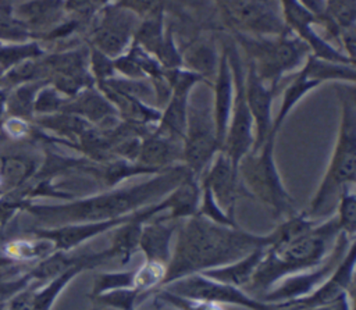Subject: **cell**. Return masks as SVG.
<instances>
[{"label": "cell", "mask_w": 356, "mask_h": 310, "mask_svg": "<svg viewBox=\"0 0 356 310\" xmlns=\"http://www.w3.org/2000/svg\"><path fill=\"white\" fill-rule=\"evenodd\" d=\"M245 64V93L246 101L253 118L254 142L252 150H257L271 133L273 127V100L277 90L266 85L254 72V70Z\"/></svg>", "instance_id": "obj_15"}, {"label": "cell", "mask_w": 356, "mask_h": 310, "mask_svg": "<svg viewBox=\"0 0 356 310\" xmlns=\"http://www.w3.org/2000/svg\"><path fill=\"white\" fill-rule=\"evenodd\" d=\"M3 74H4V70L0 67V78H1V75H3Z\"/></svg>", "instance_id": "obj_43"}, {"label": "cell", "mask_w": 356, "mask_h": 310, "mask_svg": "<svg viewBox=\"0 0 356 310\" xmlns=\"http://www.w3.org/2000/svg\"><path fill=\"white\" fill-rule=\"evenodd\" d=\"M139 22V15L115 1L104 4L88 25L89 46L114 60L129 49Z\"/></svg>", "instance_id": "obj_9"}, {"label": "cell", "mask_w": 356, "mask_h": 310, "mask_svg": "<svg viewBox=\"0 0 356 310\" xmlns=\"http://www.w3.org/2000/svg\"><path fill=\"white\" fill-rule=\"evenodd\" d=\"M188 174L189 170L184 164H178L135 185L115 186L63 204L28 203L24 210L53 227L71 222L114 220L161 200Z\"/></svg>", "instance_id": "obj_2"}, {"label": "cell", "mask_w": 356, "mask_h": 310, "mask_svg": "<svg viewBox=\"0 0 356 310\" xmlns=\"http://www.w3.org/2000/svg\"><path fill=\"white\" fill-rule=\"evenodd\" d=\"M14 1L0 0V42L24 43L35 39L33 33L14 15Z\"/></svg>", "instance_id": "obj_31"}, {"label": "cell", "mask_w": 356, "mask_h": 310, "mask_svg": "<svg viewBox=\"0 0 356 310\" xmlns=\"http://www.w3.org/2000/svg\"><path fill=\"white\" fill-rule=\"evenodd\" d=\"M32 279L29 278L28 272L18 275V277H11L8 279H0V304H7V302L15 296L18 292L22 289L28 288Z\"/></svg>", "instance_id": "obj_38"}, {"label": "cell", "mask_w": 356, "mask_h": 310, "mask_svg": "<svg viewBox=\"0 0 356 310\" xmlns=\"http://www.w3.org/2000/svg\"><path fill=\"white\" fill-rule=\"evenodd\" d=\"M274 149L275 138L268 136L257 150H250L242 157L238 164V175L246 196L259 199L273 210L275 217L285 220L298 211L282 182Z\"/></svg>", "instance_id": "obj_6"}, {"label": "cell", "mask_w": 356, "mask_h": 310, "mask_svg": "<svg viewBox=\"0 0 356 310\" xmlns=\"http://www.w3.org/2000/svg\"><path fill=\"white\" fill-rule=\"evenodd\" d=\"M161 288L186 299L218 306L234 304L246 307L249 310H280L277 304L267 303L256 296H252L242 288L218 282L204 277L200 272L172 281Z\"/></svg>", "instance_id": "obj_11"}, {"label": "cell", "mask_w": 356, "mask_h": 310, "mask_svg": "<svg viewBox=\"0 0 356 310\" xmlns=\"http://www.w3.org/2000/svg\"><path fill=\"white\" fill-rule=\"evenodd\" d=\"M200 185L206 186L224 213L235 220L236 200L241 193L238 168L224 150H220L207 170L200 177Z\"/></svg>", "instance_id": "obj_14"}, {"label": "cell", "mask_w": 356, "mask_h": 310, "mask_svg": "<svg viewBox=\"0 0 356 310\" xmlns=\"http://www.w3.org/2000/svg\"><path fill=\"white\" fill-rule=\"evenodd\" d=\"M320 85H321L320 82L306 76L300 70L298 71V74L291 79V82L284 89L281 106L278 108L277 115L273 117V127H271L270 136L277 138V133L282 128V125H284L288 114L291 113V110L299 103V100L302 97H305L310 90L316 89Z\"/></svg>", "instance_id": "obj_27"}, {"label": "cell", "mask_w": 356, "mask_h": 310, "mask_svg": "<svg viewBox=\"0 0 356 310\" xmlns=\"http://www.w3.org/2000/svg\"><path fill=\"white\" fill-rule=\"evenodd\" d=\"M39 170L38 158L25 153L0 156V188L13 192L29 183Z\"/></svg>", "instance_id": "obj_24"}, {"label": "cell", "mask_w": 356, "mask_h": 310, "mask_svg": "<svg viewBox=\"0 0 356 310\" xmlns=\"http://www.w3.org/2000/svg\"><path fill=\"white\" fill-rule=\"evenodd\" d=\"M355 242L350 243L349 249L346 250L345 256L337 266V268L332 271V274L318 286L316 288L310 295L275 303L280 310H299V309H309L321 306L325 303H330L335 300L342 293H349L353 296V288H355V266H356V252H355Z\"/></svg>", "instance_id": "obj_13"}, {"label": "cell", "mask_w": 356, "mask_h": 310, "mask_svg": "<svg viewBox=\"0 0 356 310\" xmlns=\"http://www.w3.org/2000/svg\"><path fill=\"white\" fill-rule=\"evenodd\" d=\"M46 83H49L47 79H40L15 86L6 99V113L24 121L31 120L33 117V101L36 93Z\"/></svg>", "instance_id": "obj_30"}, {"label": "cell", "mask_w": 356, "mask_h": 310, "mask_svg": "<svg viewBox=\"0 0 356 310\" xmlns=\"http://www.w3.org/2000/svg\"><path fill=\"white\" fill-rule=\"evenodd\" d=\"M61 111L79 115L99 129H108L120 121L117 110L96 85L70 97Z\"/></svg>", "instance_id": "obj_18"}, {"label": "cell", "mask_w": 356, "mask_h": 310, "mask_svg": "<svg viewBox=\"0 0 356 310\" xmlns=\"http://www.w3.org/2000/svg\"><path fill=\"white\" fill-rule=\"evenodd\" d=\"M355 242L353 238H349L345 234H339L331 252L327 257L317 264L316 267L291 274L280 279L268 292H266L260 299L267 303H282L295 299L305 297L310 295L316 288H318L337 268L350 243Z\"/></svg>", "instance_id": "obj_12"}, {"label": "cell", "mask_w": 356, "mask_h": 310, "mask_svg": "<svg viewBox=\"0 0 356 310\" xmlns=\"http://www.w3.org/2000/svg\"><path fill=\"white\" fill-rule=\"evenodd\" d=\"M352 299L353 296H350L349 293H342L341 296H338L335 300L330 303L316 306V307H309V309H299V310H352Z\"/></svg>", "instance_id": "obj_40"}, {"label": "cell", "mask_w": 356, "mask_h": 310, "mask_svg": "<svg viewBox=\"0 0 356 310\" xmlns=\"http://www.w3.org/2000/svg\"><path fill=\"white\" fill-rule=\"evenodd\" d=\"M200 195V179L189 172L168 195L161 199L165 211H168L164 218L182 221L197 214Z\"/></svg>", "instance_id": "obj_22"}, {"label": "cell", "mask_w": 356, "mask_h": 310, "mask_svg": "<svg viewBox=\"0 0 356 310\" xmlns=\"http://www.w3.org/2000/svg\"><path fill=\"white\" fill-rule=\"evenodd\" d=\"M211 89H213V118L216 125V135H217L220 147L222 149L227 129H228L234 93H235L232 68H231L227 49L222 43L220 47L218 68H217L216 78L211 83Z\"/></svg>", "instance_id": "obj_17"}, {"label": "cell", "mask_w": 356, "mask_h": 310, "mask_svg": "<svg viewBox=\"0 0 356 310\" xmlns=\"http://www.w3.org/2000/svg\"><path fill=\"white\" fill-rule=\"evenodd\" d=\"M238 49H242L246 64L268 86L278 90L281 79L300 70L310 54L309 46L291 31L274 36H254L242 32H231Z\"/></svg>", "instance_id": "obj_5"}, {"label": "cell", "mask_w": 356, "mask_h": 310, "mask_svg": "<svg viewBox=\"0 0 356 310\" xmlns=\"http://www.w3.org/2000/svg\"><path fill=\"white\" fill-rule=\"evenodd\" d=\"M89 71L95 79V83L106 82L117 74L113 58L107 57L92 46H89Z\"/></svg>", "instance_id": "obj_37"}, {"label": "cell", "mask_w": 356, "mask_h": 310, "mask_svg": "<svg viewBox=\"0 0 356 310\" xmlns=\"http://www.w3.org/2000/svg\"><path fill=\"white\" fill-rule=\"evenodd\" d=\"M184 68L197 74L206 83L211 86L220 60V50L213 39L197 38L189 42V46L181 51Z\"/></svg>", "instance_id": "obj_23"}, {"label": "cell", "mask_w": 356, "mask_h": 310, "mask_svg": "<svg viewBox=\"0 0 356 310\" xmlns=\"http://www.w3.org/2000/svg\"><path fill=\"white\" fill-rule=\"evenodd\" d=\"M44 54L43 47L36 40L24 43H0V67L7 71L21 61L29 58H39Z\"/></svg>", "instance_id": "obj_33"}, {"label": "cell", "mask_w": 356, "mask_h": 310, "mask_svg": "<svg viewBox=\"0 0 356 310\" xmlns=\"http://www.w3.org/2000/svg\"><path fill=\"white\" fill-rule=\"evenodd\" d=\"M70 97L61 95L53 85L46 83L39 89L33 101V114L49 115L63 110L64 104Z\"/></svg>", "instance_id": "obj_36"}, {"label": "cell", "mask_w": 356, "mask_h": 310, "mask_svg": "<svg viewBox=\"0 0 356 310\" xmlns=\"http://www.w3.org/2000/svg\"><path fill=\"white\" fill-rule=\"evenodd\" d=\"M93 268L90 264L81 263L76 264L63 274L57 275L56 278L47 281L40 288H33V306L35 310H51L56 299L60 296V293L64 291V288L81 272L85 270Z\"/></svg>", "instance_id": "obj_29"}, {"label": "cell", "mask_w": 356, "mask_h": 310, "mask_svg": "<svg viewBox=\"0 0 356 310\" xmlns=\"http://www.w3.org/2000/svg\"><path fill=\"white\" fill-rule=\"evenodd\" d=\"M0 310H6V304H0Z\"/></svg>", "instance_id": "obj_42"}, {"label": "cell", "mask_w": 356, "mask_h": 310, "mask_svg": "<svg viewBox=\"0 0 356 310\" xmlns=\"http://www.w3.org/2000/svg\"><path fill=\"white\" fill-rule=\"evenodd\" d=\"M341 118L337 142L325 174L306 211L309 218L327 215L337 204L339 193L356 182V93L355 83L337 85Z\"/></svg>", "instance_id": "obj_4"}, {"label": "cell", "mask_w": 356, "mask_h": 310, "mask_svg": "<svg viewBox=\"0 0 356 310\" xmlns=\"http://www.w3.org/2000/svg\"><path fill=\"white\" fill-rule=\"evenodd\" d=\"M128 217L129 214L120 218H114V220H106V221L71 222V224H64L58 227L35 228V229H31L29 234L31 236L44 238L50 240L56 250L71 252L78 246L83 245L85 242L114 229L117 225L124 222Z\"/></svg>", "instance_id": "obj_16"}, {"label": "cell", "mask_w": 356, "mask_h": 310, "mask_svg": "<svg viewBox=\"0 0 356 310\" xmlns=\"http://www.w3.org/2000/svg\"><path fill=\"white\" fill-rule=\"evenodd\" d=\"M339 234L337 218L331 215L325 221H316L309 229L289 239L274 242L266 249L263 260L243 291L261 297L284 277L316 267L331 252Z\"/></svg>", "instance_id": "obj_3"}, {"label": "cell", "mask_w": 356, "mask_h": 310, "mask_svg": "<svg viewBox=\"0 0 356 310\" xmlns=\"http://www.w3.org/2000/svg\"><path fill=\"white\" fill-rule=\"evenodd\" d=\"M179 221L167 220L164 217L150 218L143 224L139 250L145 254V261H154L167 266L172 252V238L177 232Z\"/></svg>", "instance_id": "obj_19"}, {"label": "cell", "mask_w": 356, "mask_h": 310, "mask_svg": "<svg viewBox=\"0 0 356 310\" xmlns=\"http://www.w3.org/2000/svg\"><path fill=\"white\" fill-rule=\"evenodd\" d=\"M150 296L147 292H142L134 288L114 289L97 296L90 297L95 303L115 310H136V307Z\"/></svg>", "instance_id": "obj_32"}, {"label": "cell", "mask_w": 356, "mask_h": 310, "mask_svg": "<svg viewBox=\"0 0 356 310\" xmlns=\"http://www.w3.org/2000/svg\"><path fill=\"white\" fill-rule=\"evenodd\" d=\"M356 64H349V63H337V61H330L324 60L320 57L313 56L312 53L306 57L303 65L300 67V71L320 82H328V81H339L343 83H355L356 79Z\"/></svg>", "instance_id": "obj_26"}, {"label": "cell", "mask_w": 356, "mask_h": 310, "mask_svg": "<svg viewBox=\"0 0 356 310\" xmlns=\"http://www.w3.org/2000/svg\"><path fill=\"white\" fill-rule=\"evenodd\" d=\"M6 310H35L33 306V288H25L13 296L7 304Z\"/></svg>", "instance_id": "obj_39"}, {"label": "cell", "mask_w": 356, "mask_h": 310, "mask_svg": "<svg viewBox=\"0 0 356 310\" xmlns=\"http://www.w3.org/2000/svg\"><path fill=\"white\" fill-rule=\"evenodd\" d=\"M228 53V58L232 68L234 75V101L228 122V129L225 135V140L222 149L228 157L231 158L232 164L238 168L239 161L243 156H246L254 142V127L253 118L246 101L245 93V64L241 57V50L238 49L236 43L231 36L222 39L221 42Z\"/></svg>", "instance_id": "obj_7"}, {"label": "cell", "mask_w": 356, "mask_h": 310, "mask_svg": "<svg viewBox=\"0 0 356 310\" xmlns=\"http://www.w3.org/2000/svg\"><path fill=\"white\" fill-rule=\"evenodd\" d=\"M13 263H15V261H13V260H10L4 256H0V266H8V264H13Z\"/></svg>", "instance_id": "obj_41"}, {"label": "cell", "mask_w": 356, "mask_h": 310, "mask_svg": "<svg viewBox=\"0 0 356 310\" xmlns=\"http://www.w3.org/2000/svg\"><path fill=\"white\" fill-rule=\"evenodd\" d=\"M64 13L63 0H28L14 6L15 18L33 33L35 39L63 22Z\"/></svg>", "instance_id": "obj_20"}, {"label": "cell", "mask_w": 356, "mask_h": 310, "mask_svg": "<svg viewBox=\"0 0 356 310\" xmlns=\"http://www.w3.org/2000/svg\"><path fill=\"white\" fill-rule=\"evenodd\" d=\"M273 242V231L259 235L239 227L220 225L195 214L178 224L177 239L160 288L184 277L227 266L259 247H268Z\"/></svg>", "instance_id": "obj_1"}, {"label": "cell", "mask_w": 356, "mask_h": 310, "mask_svg": "<svg viewBox=\"0 0 356 310\" xmlns=\"http://www.w3.org/2000/svg\"><path fill=\"white\" fill-rule=\"evenodd\" d=\"M337 213L334 214L337 218V224L339 231L349 238L356 236V193L355 185L345 188L337 200Z\"/></svg>", "instance_id": "obj_34"}, {"label": "cell", "mask_w": 356, "mask_h": 310, "mask_svg": "<svg viewBox=\"0 0 356 310\" xmlns=\"http://www.w3.org/2000/svg\"><path fill=\"white\" fill-rule=\"evenodd\" d=\"M124 288L135 289V270L99 272L95 278L89 297L97 296V295L108 292V291L124 289Z\"/></svg>", "instance_id": "obj_35"}, {"label": "cell", "mask_w": 356, "mask_h": 310, "mask_svg": "<svg viewBox=\"0 0 356 310\" xmlns=\"http://www.w3.org/2000/svg\"><path fill=\"white\" fill-rule=\"evenodd\" d=\"M266 249L267 247H259L227 266L210 268L200 274H203L207 278L216 279L218 282L234 285L243 289L250 282L257 266L263 260Z\"/></svg>", "instance_id": "obj_25"}, {"label": "cell", "mask_w": 356, "mask_h": 310, "mask_svg": "<svg viewBox=\"0 0 356 310\" xmlns=\"http://www.w3.org/2000/svg\"><path fill=\"white\" fill-rule=\"evenodd\" d=\"M136 163L157 171L182 164V140L161 135L153 129L142 138Z\"/></svg>", "instance_id": "obj_21"}, {"label": "cell", "mask_w": 356, "mask_h": 310, "mask_svg": "<svg viewBox=\"0 0 356 310\" xmlns=\"http://www.w3.org/2000/svg\"><path fill=\"white\" fill-rule=\"evenodd\" d=\"M231 32L274 36L285 31L278 0H216Z\"/></svg>", "instance_id": "obj_10"}, {"label": "cell", "mask_w": 356, "mask_h": 310, "mask_svg": "<svg viewBox=\"0 0 356 310\" xmlns=\"http://www.w3.org/2000/svg\"><path fill=\"white\" fill-rule=\"evenodd\" d=\"M221 150L216 135L213 106L199 103L191 92L186 127L182 139V164L200 179L214 156Z\"/></svg>", "instance_id": "obj_8"}, {"label": "cell", "mask_w": 356, "mask_h": 310, "mask_svg": "<svg viewBox=\"0 0 356 310\" xmlns=\"http://www.w3.org/2000/svg\"><path fill=\"white\" fill-rule=\"evenodd\" d=\"M56 249L53 243L44 238H19L10 242H6L3 246L4 257L18 263L25 261H39L43 257L53 253Z\"/></svg>", "instance_id": "obj_28"}]
</instances>
